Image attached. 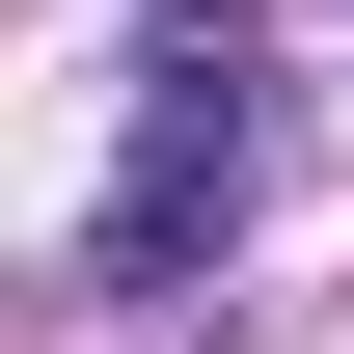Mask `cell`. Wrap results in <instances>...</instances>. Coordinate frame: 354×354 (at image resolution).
Masks as SVG:
<instances>
[{
  "instance_id": "cell-1",
  "label": "cell",
  "mask_w": 354,
  "mask_h": 354,
  "mask_svg": "<svg viewBox=\"0 0 354 354\" xmlns=\"http://www.w3.org/2000/svg\"><path fill=\"white\" fill-rule=\"evenodd\" d=\"M245 164H272V109H245V28H164L136 55V164H109V300H191V245L245 218Z\"/></svg>"
}]
</instances>
